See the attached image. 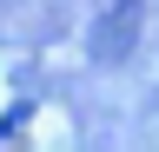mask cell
<instances>
[{"instance_id": "1", "label": "cell", "mask_w": 159, "mask_h": 152, "mask_svg": "<svg viewBox=\"0 0 159 152\" xmlns=\"http://www.w3.org/2000/svg\"><path fill=\"white\" fill-rule=\"evenodd\" d=\"M139 33H146V0H106V7L93 13L86 46H93V60H99V66H119V60H133Z\"/></svg>"}]
</instances>
